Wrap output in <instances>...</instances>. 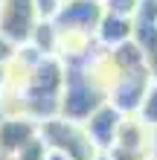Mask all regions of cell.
I'll return each mask as SVG.
<instances>
[{
  "label": "cell",
  "instance_id": "9",
  "mask_svg": "<svg viewBox=\"0 0 157 160\" xmlns=\"http://www.w3.org/2000/svg\"><path fill=\"white\" fill-rule=\"evenodd\" d=\"M131 32H134V23L131 18H119V15H102L96 32H93V41L99 50H114V47L131 41Z\"/></svg>",
  "mask_w": 157,
  "mask_h": 160
},
{
  "label": "cell",
  "instance_id": "14",
  "mask_svg": "<svg viewBox=\"0 0 157 160\" xmlns=\"http://www.w3.org/2000/svg\"><path fill=\"white\" fill-rule=\"evenodd\" d=\"M32 3H35V12H38L41 21H50L55 15V9L61 6V0H32Z\"/></svg>",
  "mask_w": 157,
  "mask_h": 160
},
{
  "label": "cell",
  "instance_id": "5",
  "mask_svg": "<svg viewBox=\"0 0 157 160\" xmlns=\"http://www.w3.org/2000/svg\"><path fill=\"white\" fill-rule=\"evenodd\" d=\"M151 84V73L149 70H137V73H119L110 82V88L105 90V102L110 108H116L122 117H134L140 102L145 96Z\"/></svg>",
  "mask_w": 157,
  "mask_h": 160
},
{
  "label": "cell",
  "instance_id": "17",
  "mask_svg": "<svg viewBox=\"0 0 157 160\" xmlns=\"http://www.w3.org/2000/svg\"><path fill=\"white\" fill-rule=\"evenodd\" d=\"M149 73H151V79L157 82V55H154V58L149 61Z\"/></svg>",
  "mask_w": 157,
  "mask_h": 160
},
{
  "label": "cell",
  "instance_id": "7",
  "mask_svg": "<svg viewBox=\"0 0 157 160\" xmlns=\"http://www.w3.org/2000/svg\"><path fill=\"white\" fill-rule=\"evenodd\" d=\"M38 140V122L23 114H6L0 117V154L12 160Z\"/></svg>",
  "mask_w": 157,
  "mask_h": 160
},
{
  "label": "cell",
  "instance_id": "8",
  "mask_svg": "<svg viewBox=\"0 0 157 160\" xmlns=\"http://www.w3.org/2000/svg\"><path fill=\"white\" fill-rule=\"evenodd\" d=\"M119 122H122V114H119L116 108H110L108 102H102L81 125H85L87 137L93 140V146L99 148V152H108V146L114 143V134H116Z\"/></svg>",
  "mask_w": 157,
  "mask_h": 160
},
{
  "label": "cell",
  "instance_id": "16",
  "mask_svg": "<svg viewBox=\"0 0 157 160\" xmlns=\"http://www.w3.org/2000/svg\"><path fill=\"white\" fill-rule=\"evenodd\" d=\"M151 157L157 160V128H151Z\"/></svg>",
  "mask_w": 157,
  "mask_h": 160
},
{
  "label": "cell",
  "instance_id": "12",
  "mask_svg": "<svg viewBox=\"0 0 157 160\" xmlns=\"http://www.w3.org/2000/svg\"><path fill=\"white\" fill-rule=\"evenodd\" d=\"M102 3V12L108 15H119V18H134V9L140 0H99Z\"/></svg>",
  "mask_w": 157,
  "mask_h": 160
},
{
  "label": "cell",
  "instance_id": "18",
  "mask_svg": "<svg viewBox=\"0 0 157 160\" xmlns=\"http://www.w3.org/2000/svg\"><path fill=\"white\" fill-rule=\"evenodd\" d=\"M93 160H108V157H105V154H96V157H93Z\"/></svg>",
  "mask_w": 157,
  "mask_h": 160
},
{
  "label": "cell",
  "instance_id": "3",
  "mask_svg": "<svg viewBox=\"0 0 157 160\" xmlns=\"http://www.w3.org/2000/svg\"><path fill=\"white\" fill-rule=\"evenodd\" d=\"M102 154L108 160H151V128L137 117H122L114 143Z\"/></svg>",
  "mask_w": 157,
  "mask_h": 160
},
{
  "label": "cell",
  "instance_id": "4",
  "mask_svg": "<svg viewBox=\"0 0 157 160\" xmlns=\"http://www.w3.org/2000/svg\"><path fill=\"white\" fill-rule=\"evenodd\" d=\"M102 15L105 12H102L99 0H64L50 21L61 35H87V38H93Z\"/></svg>",
  "mask_w": 157,
  "mask_h": 160
},
{
  "label": "cell",
  "instance_id": "15",
  "mask_svg": "<svg viewBox=\"0 0 157 160\" xmlns=\"http://www.w3.org/2000/svg\"><path fill=\"white\" fill-rule=\"evenodd\" d=\"M41 160H70V157H64V154H58V152H50V148H44V157Z\"/></svg>",
  "mask_w": 157,
  "mask_h": 160
},
{
  "label": "cell",
  "instance_id": "1",
  "mask_svg": "<svg viewBox=\"0 0 157 160\" xmlns=\"http://www.w3.org/2000/svg\"><path fill=\"white\" fill-rule=\"evenodd\" d=\"M38 140L44 143V148L58 152L70 160H93L96 154H102L93 146V140L87 137V131L81 122L64 119V117H47L38 122Z\"/></svg>",
  "mask_w": 157,
  "mask_h": 160
},
{
  "label": "cell",
  "instance_id": "13",
  "mask_svg": "<svg viewBox=\"0 0 157 160\" xmlns=\"http://www.w3.org/2000/svg\"><path fill=\"white\" fill-rule=\"evenodd\" d=\"M15 50H17V47H15L12 41H6L3 35H0V82H3V73H6V67H9V61H12Z\"/></svg>",
  "mask_w": 157,
  "mask_h": 160
},
{
  "label": "cell",
  "instance_id": "19",
  "mask_svg": "<svg viewBox=\"0 0 157 160\" xmlns=\"http://www.w3.org/2000/svg\"><path fill=\"white\" fill-rule=\"evenodd\" d=\"M12 160H23V157H12Z\"/></svg>",
  "mask_w": 157,
  "mask_h": 160
},
{
  "label": "cell",
  "instance_id": "11",
  "mask_svg": "<svg viewBox=\"0 0 157 160\" xmlns=\"http://www.w3.org/2000/svg\"><path fill=\"white\" fill-rule=\"evenodd\" d=\"M137 119L143 122V125H149V128H157V82L151 79L149 84V90H145V96L140 102V108H137Z\"/></svg>",
  "mask_w": 157,
  "mask_h": 160
},
{
  "label": "cell",
  "instance_id": "2",
  "mask_svg": "<svg viewBox=\"0 0 157 160\" xmlns=\"http://www.w3.org/2000/svg\"><path fill=\"white\" fill-rule=\"evenodd\" d=\"M105 102V90L85 73V67H64V84L58 96V117L85 122Z\"/></svg>",
  "mask_w": 157,
  "mask_h": 160
},
{
  "label": "cell",
  "instance_id": "20",
  "mask_svg": "<svg viewBox=\"0 0 157 160\" xmlns=\"http://www.w3.org/2000/svg\"><path fill=\"white\" fill-rule=\"evenodd\" d=\"M151 160H154V157H151Z\"/></svg>",
  "mask_w": 157,
  "mask_h": 160
},
{
  "label": "cell",
  "instance_id": "10",
  "mask_svg": "<svg viewBox=\"0 0 157 160\" xmlns=\"http://www.w3.org/2000/svg\"><path fill=\"white\" fill-rule=\"evenodd\" d=\"M26 44L32 50H38L41 55H55L58 52V29L52 26V21H38Z\"/></svg>",
  "mask_w": 157,
  "mask_h": 160
},
{
  "label": "cell",
  "instance_id": "6",
  "mask_svg": "<svg viewBox=\"0 0 157 160\" xmlns=\"http://www.w3.org/2000/svg\"><path fill=\"white\" fill-rule=\"evenodd\" d=\"M38 21L41 18L35 12L32 0H0V35L15 47L29 41Z\"/></svg>",
  "mask_w": 157,
  "mask_h": 160
}]
</instances>
